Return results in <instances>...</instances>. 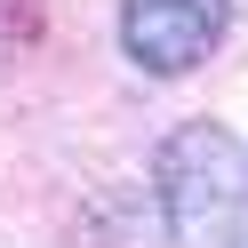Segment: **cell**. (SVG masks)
Listing matches in <instances>:
<instances>
[{
    "label": "cell",
    "mask_w": 248,
    "mask_h": 248,
    "mask_svg": "<svg viewBox=\"0 0 248 248\" xmlns=\"http://www.w3.org/2000/svg\"><path fill=\"white\" fill-rule=\"evenodd\" d=\"M160 224L176 248H240L248 240V144L216 120H184L152 160Z\"/></svg>",
    "instance_id": "obj_1"
},
{
    "label": "cell",
    "mask_w": 248,
    "mask_h": 248,
    "mask_svg": "<svg viewBox=\"0 0 248 248\" xmlns=\"http://www.w3.org/2000/svg\"><path fill=\"white\" fill-rule=\"evenodd\" d=\"M224 40V0H120V48L152 80H184Z\"/></svg>",
    "instance_id": "obj_2"
},
{
    "label": "cell",
    "mask_w": 248,
    "mask_h": 248,
    "mask_svg": "<svg viewBox=\"0 0 248 248\" xmlns=\"http://www.w3.org/2000/svg\"><path fill=\"white\" fill-rule=\"evenodd\" d=\"M240 248H248V240H240Z\"/></svg>",
    "instance_id": "obj_3"
}]
</instances>
